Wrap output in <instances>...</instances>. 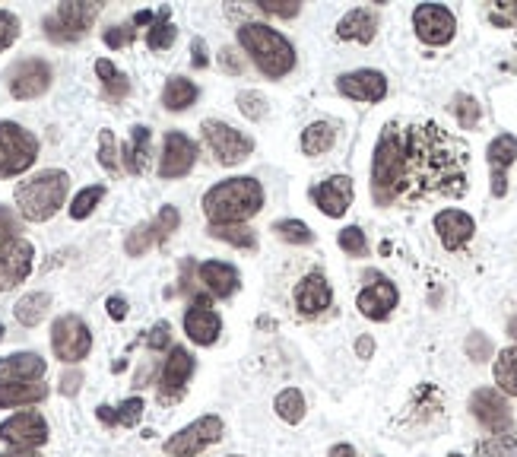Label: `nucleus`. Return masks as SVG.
Wrapping results in <instances>:
<instances>
[{
	"instance_id": "69168bd1",
	"label": "nucleus",
	"mask_w": 517,
	"mask_h": 457,
	"mask_svg": "<svg viewBox=\"0 0 517 457\" xmlns=\"http://www.w3.org/2000/svg\"><path fill=\"white\" fill-rule=\"evenodd\" d=\"M226 457H242V454H226Z\"/></svg>"
},
{
	"instance_id": "e2e57ef3",
	"label": "nucleus",
	"mask_w": 517,
	"mask_h": 457,
	"mask_svg": "<svg viewBox=\"0 0 517 457\" xmlns=\"http://www.w3.org/2000/svg\"><path fill=\"white\" fill-rule=\"evenodd\" d=\"M508 337H514V340H517V315L508 321Z\"/></svg>"
},
{
	"instance_id": "dca6fc26",
	"label": "nucleus",
	"mask_w": 517,
	"mask_h": 457,
	"mask_svg": "<svg viewBox=\"0 0 517 457\" xmlns=\"http://www.w3.org/2000/svg\"><path fill=\"white\" fill-rule=\"evenodd\" d=\"M51 80H54V73H51V64L48 61H42V58H26V61H20V64L10 70L7 89H10L13 99L29 102V99L45 96L48 89H51Z\"/></svg>"
},
{
	"instance_id": "4c0bfd02",
	"label": "nucleus",
	"mask_w": 517,
	"mask_h": 457,
	"mask_svg": "<svg viewBox=\"0 0 517 457\" xmlns=\"http://www.w3.org/2000/svg\"><path fill=\"white\" fill-rule=\"evenodd\" d=\"M207 235L238 251H257V232L251 226H207Z\"/></svg>"
},
{
	"instance_id": "72a5a7b5",
	"label": "nucleus",
	"mask_w": 517,
	"mask_h": 457,
	"mask_svg": "<svg viewBox=\"0 0 517 457\" xmlns=\"http://www.w3.org/2000/svg\"><path fill=\"white\" fill-rule=\"evenodd\" d=\"M175 39H178V29L172 23V10L159 7L153 26L146 29V48H150V51H169L175 45Z\"/></svg>"
},
{
	"instance_id": "ea45409f",
	"label": "nucleus",
	"mask_w": 517,
	"mask_h": 457,
	"mask_svg": "<svg viewBox=\"0 0 517 457\" xmlns=\"http://www.w3.org/2000/svg\"><path fill=\"white\" fill-rule=\"evenodd\" d=\"M273 232H276V239L286 242V245H311L315 242V232H311L308 223H302V219H276L273 223Z\"/></svg>"
},
{
	"instance_id": "c756f323",
	"label": "nucleus",
	"mask_w": 517,
	"mask_h": 457,
	"mask_svg": "<svg viewBox=\"0 0 517 457\" xmlns=\"http://www.w3.org/2000/svg\"><path fill=\"white\" fill-rule=\"evenodd\" d=\"M337 131H340V124L337 121H311L302 137H299V146H302V153L305 156H324L334 150V143H337Z\"/></svg>"
},
{
	"instance_id": "20e7f679",
	"label": "nucleus",
	"mask_w": 517,
	"mask_h": 457,
	"mask_svg": "<svg viewBox=\"0 0 517 457\" xmlns=\"http://www.w3.org/2000/svg\"><path fill=\"white\" fill-rule=\"evenodd\" d=\"M70 175L64 169H45L16 188V207L26 223H48V219L67 204Z\"/></svg>"
},
{
	"instance_id": "37998d69",
	"label": "nucleus",
	"mask_w": 517,
	"mask_h": 457,
	"mask_svg": "<svg viewBox=\"0 0 517 457\" xmlns=\"http://www.w3.org/2000/svg\"><path fill=\"white\" fill-rule=\"evenodd\" d=\"M235 105H238V112H242L248 121H264L267 112H270L264 93H257V89H242V93L235 96Z\"/></svg>"
},
{
	"instance_id": "680f3d73",
	"label": "nucleus",
	"mask_w": 517,
	"mask_h": 457,
	"mask_svg": "<svg viewBox=\"0 0 517 457\" xmlns=\"http://www.w3.org/2000/svg\"><path fill=\"white\" fill-rule=\"evenodd\" d=\"M0 457H42L39 451H23V448H7L0 451Z\"/></svg>"
},
{
	"instance_id": "49530a36",
	"label": "nucleus",
	"mask_w": 517,
	"mask_h": 457,
	"mask_svg": "<svg viewBox=\"0 0 517 457\" xmlns=\"http://www.w3.org/2000/svg\"><path fill=\"white\" fill-rule=\"evenodd\" d=\"M486 16L495 29H517V0H498V4H489Z\"/></svg>"
},
{
	"instance_id": "864d4df0",
	"label": "nucleus",
	"mask_w": 517,
	"mask_h": 457,
	"mask_svg": "<svg viewBox=\"0 0 517 457\" xmlns=\"http://www.w3.org/2000/svg\"><path fill=\"white\" fill-rule=\"evenodd\" d=\"M467 356H470L473 362H486V359H492V340H489L486 334L473 331V334L467 337Z\"/></svg>"
},
{
	"instance_id": "c03bdc74",
	"label": "nucleus",
	"mask_w": 517,
	"mask_h": 457,
	"mask_svg": "<svg viewBox=\"0 0 517 457\" xmlns=\"http://www.w3.org/2000/svg\"><path fill=\"white\" fill-rule=\"evenodd\" d=\"M99 166L108 172V175H118L121 172V153H118V140L115 134L108 131H99Z\"/></svg>"
},
{
	"instance_id": "423d86ee",
	"label": "nucleus",
	"mask_w": 517,
	"mask_h": 457,
	"mask_svg": "<svg viewBox=\"0 0 517 457\" xmlns=\"http://www.w3.org/2000/svg\"><path fill=\"white\" fill-rule=\"evenodd\" d=\"M39 159V137L16 121H0V178H16Z\"/></svg>"
},
{
	"instance_id": "5fc2aeb1",
	"label": "nucleus",
	"mask_w": 517,
	"mask_h": 457,
	"mask_svg": "<svg viewBox=\"0 0 517 457\" xmlns=\"http://www.w3.org/2000/svg\"><path fill=\"white\" fill-rule=\"evenodd\" d=\"M219 67H223L229 77H242V73H245V54H238V48H223V51H219Z\"/></svg>"
},
{
	"instance_id": "6ab92c4d",
	"label": "nucleus",
	"mask_w": 517,
	"mask_h": 457,
	"mask_svg": "<svg viewBox=\"0 0 517 457\" xmlns=\"http://www.w3.org/2000/svg\"><path fill=\"white\" fill-rule=\"evenodd\" d=\"M337 93L353 99V102H368L375 105L387 96V77L381 70L362 67V70H349L337 77Z\"/></svg>"
},
{
	"instance_id": "5701e85b",
	"label": "nucleus",
	"mask_w": 517,
	"mask_h": 457,
	"mask_svg": "<svg viewBox=\"0 0 517 457\" xmlns=\"http://www.w3.org/2000/svg\"><path fill=\"white\" fill-rule=\"evenodd\" d=\"M486 162L492 172V197H505L508 194V169L517 162V137L498 134L486 146Z\"/></svg>"
},
{
	"instance_id": "1a4fd4ad",
	"label": "nucleus",
	"mask_w": 517,
	"mask_h": 457,
	"mask_svg": "<svg viewBox=\"0 0 517 457\" xmlns=\"http://www.w3.org/2000/svg\"><path fill=\"white\" fill-rule=\"evenodd\" d=\"M51 350L61 362L77 365L92 353V331L80 315H61L51 324Z\"/></svg>"
},
{
	"instance_id": "a19ab883",
	"label": "nucleus",
	"mask_w": 517,
	"mask_h": 457,
	"mask_svg": "<svg viewBox=\"0 0 517 457\" xmlns=\"http://www.w3.org/2000/svg\"><path fill=\"white\" fill-rule=\"evenodd\" d=\"M451 115L457 118V124L464 127V131H473L483 121V105H479L470 93H457L451 99Z\"/></svg>"
},
{
	"instance_id": "9b49d317",
	"label": "nucleus",
	"mask_w": 517,
	"mask_h": 457,
	"mask_svg": "<svg viewBox=\"0 0 517 457\" xmlns=\"http://www.w3.org/2000/svg\"><path fill=\"white\" fill-rule=\"evenodd\" d=\"M181 226V213L172 207V204H165L150 223H140L134 226L131 232H127V239H124V251L131 254V258H143L146 251L162 245V242H169L172 235L178 232Z\"/></svg>"
},
{
	"instance_id": "4468645a",
	"label": "nucleus",
	"mask_w": 517,
	"mask_h": 457,
	"mask_svg": "<svg viewBox=\"0 0 517 457\" xmlns=\"http://www.w3.org/2000/svg\"><path fill=\"white\" fill-rule=\"evenodd\" d=\"M413 29L422 45L441 48L451 45L457 35V16L445 4H419L413 10Z\"/></svg>"
},
{
	"instance_id": "7c9ffc66",
	"label": "nucleus",
	"mask_w": 517,
	"mask_h": 457,
	"mask_svg": "<svg viewBox=\"0 0 517 457\" xmlns=\"http://www.w3.org/2000/svg\"><path fill=\"white\" fill-rule=\"evenodd\" d=\"M197 99H200V86L188 77H181V73L169 77L162 86V105L169 108V112H188Z\"/></svg>"
},
{
	"instance_id": "aec40b11",
	"label": "nucleus",
	"mask_w": 517,
	"mask_h": 457,
	"mask_svg": "<svg viewBox=\"0 0 517 457\" xmlns=\"http://www.w3.org/2000/svg\"><path fill=\"white\" fill-rule=\"evenodd\" d=\"M353 197H356V188H353V178H349V175H330V178L321 181V185L311 188V200H315V207L330 219L346 216V210L353 207Z\"/></svg>"
},
{
	"instance_id": "412c9836",
	"label": "nucleus",
	"mask_w": 517,
	"mask_h": 457,
	"mask_svg": "<svg viewBox=\"0 0 517 457\" xmlns=\"http://www.w3.org/2000/svg\"><path fill=\"white\" fill-rule=\"evenodd\" d=\"M432 226H435V235H438V242L445 245L448 251H464L470 242H473V235H476V219L464 210H438L435 219H432Z\"/></svg>"
},
{
	"instance_id": "b1692460",
	"label": "nucleus",
	"mask_w": 517,
	"mask_h": 457,
	"mask_svg": "<svg viewBox=\"0 0 517 457\" xmlns=\"http://www.w3.org/2000/svg\"><path fill=\"white\" fill-rule=\"evenodd\" d=\"M35 264V248L26 239H16L10 248L0 251V292H7L13 286H20Z\"/></svg>"
},
{
	"instance_id": "6e6552de",
	"label": "nucleus",
	"mask_w": 517,
	"mask_h": 457,
	"mask_svg": "<svg viewBox=\"0 0 517 457\" xmlns=\"http://www.w3.org/2000/svg\"><path fill=\"white\" fill-rule=\"evenodd\" d=\"M226 432V423L219 416L207 413L194 419V423H188L184 429H178L175 435L165 438V454L169 457H197L200 451H207L210 445H216L219 438H223Z\"/></svg>"
},
{
	"instance_id": "7ed1b4c3",
	"label": "nucleus",
	"mask_w": 517,
	"mask_h": 457,
	"mask_svg": "<svg viewBox=\"0 0 517 457\" xmlns=\"http://www.w3.org/2000/svg\"><path fill=\"white\" fill-rule=\"evenodd\" d=\"M238 48H242L254 67L264 73L267 80H283L299 64L295 45L286 39L280 29H273L267 23H242L235 29Z\"/></svg>"
},
{
	"instance_id": "4d7b16f0",
	"label": "nucleus",
	"mask_w": 517,
	"mask_h": 457,
	"mask_svg": "<svg viewBox=\"0 0 517 457\" xmlns=\"http://www.w3.org/2000/svg\"><path fill=\"white\" fill-rule=\"evenodd\" d=\"M191 64H194V70H207L210 67V51H207V42L197 39L191 42Z\"/></svg>"
},
{
	"instance_id": "de8ad7c7",
	"label": "nucleus",
	"mask_w": 517,
	"mask_h": 457,
	"mask_svg": "<svg viewBox=\"0 0 517 457\" xmlns=\"http://www.w3.org/2000/svg\"><path fill=\"white\" fill-rule=\"evenodd\" d=\"M257 10L267 16H280V20H295L302 13L299 0H257Z\"/></svg>"
},
{
	"instance_id": "052dcab7",
	"label": "nucleus",
	"mask_w": 517,
	"mask_h": 457,
	"mask_svg": "<svg viewBox=\"0 0 517 457\" xmlns=\"http://www.w3.org/2000/svg\"><path fill=\"white\" fill-rule=\"evenodd\" d=\"M327 457H359V451L353 448V445H346V442H340V445H334L327 451Z\"/></svg>"
},
{
	"instance_id": "13d9d810",
	"label": "nucleus",
	"mask_w": 517,
	"mask_h": 457,
	"mask_svg": "<svg viewBox=\"0 0 517 457\" xmlns=\"http://www.w3.org/2000/svg\"><path fill=\"white\" fill-rule=\"evenodd\" d=\"M105 308H108V318H112V321H124L127 318V299L124 296H108Z\"/></svg>"
},
{
	"instance_id": "2eb2a0df",
	"label": "nucleus",
	"mask_w": 517,
	"mask_h": 457,
	"mask_svg": "<svg viewBox=\"0 0 517 457\" xmlns=\"http://www.w3.org/2000/svg\"><path fill=\"white\" fill-rule=\"evenodd\" d=\"M200 146L194 137H188L184 131H169L162 140V156H159V178L162 181H178L184 175H191V169L197 166Z\"/></svg>"
},
{
	"instance_id": "0e129e2a",
	"label": "nucleus",
	"mask_w": 517,
	"mask_h": 457,
	"mask_svg": "<svg viewBox=\"0 0 517 457\" xmlns=\"http://www.w3.org/2000/svg\"><path fill=\"white\" fill-rule=\"evenodd\" d=\"M0 340H4V324H0Z\"/></svg>"
},
{
	"instance_id": "603ef678",
	"label": "nucleus",
	"mask_w": 517,
	"mask_h": 457,
	"mask_svg": "<svg viewBox=\"0 0 517 457\" xmlns=\"http://www.w3.org/2000/svg\"><path fill=\"white\" fill-rule=\"evenodd\" d=\"M16 232H20V223H16L13 210H10V207H0V251L10 248L16 239H20Z\"/></svg>"
},
{
	"instance_id": "473e14b6",
	"label": "nucleus",
	"mask_w": 517,
	"mask_h": 457,
	"mask_svg": "<svg viewBox=\"0 0 517 457\" xmlns=\"http://www.w3.org/2000/svg\"><path fill=\"white\" fill-rule=\"evenodd\" d=\"M96 77L102 80V93L108 102H124L127 96H131V80H127V73L118 70L108 58L96 61Z\"/></svg>"
},
{
	"instance_id": "393cba45",
	"label": "nucleus",
	"mask_w": 517,
	"mask_h": 457,
	"mask_svg": "<svg viewBox=\"0 0 517 457\" xmlns=\"http://www.w3.org/2000/svg\"><path fill=\"white\" fill-rule=\"evenodd\" d=\"M197 280L216 299H232L235 292L242 289V277H238V267L229 264V261H203L197 267Z\"/></svg>"
},
{
	"instance_id": "a211bd4d",
	"label": "nucleus",
	"mask_w": 517,
	"mask_h": 457,
	"mask_svg": "<svg viewBox=\"0 0 517 457\" xmlns=\"http://www.w3.org/2000/svg\"><path fill=\"white\" fill-rule=\"evenodd\" d=\"M184 334L197 346H213L223 334V318H219L207 296H194L191 305L184 308Z\"/></svg>"
},
{
	"instance_id": "9d476101",
	"label": "nucleus",
	"mask_w": 517,
	"mask_h": 457,
	"mask_svg": "<svg viewBox=\"0 0 517 457\" xmlns=\"http://www.w3.org/2000/svg\"><path fill=\"white\" fill-rule=\"evenodd\" d=\"M194 369H197V362H194L188 346H172L169 359H165L162 369H159V381H156L162 407H172L188 394V381H191Z\"/></svg>"
},
{
	"instance_id": "a878e982",
	"label": "nucleus",
	"mask_w": 517,
	"mask_h": 457,
	"mask_svg": "<svg viewBox=\"0 0 517 457\" xmlns=\"http://www.w3.org/2000/svg\"><path fill=\"white\" fill-rule=\"evenodd\" d=\"M150 156H153V131L146 124H134L131 137L121 146V162L127 175H146L150 169Z\"/></svg>"
},
{
	"instance_id": "cd10ccee",
	"label": "nucleus",
	"mask_w": 517,
	"mask_h": 457,
	"mask_svg": "<svg viewBox=\"0 0 517 457\" xmlns=\"http://www.w3.org/2000/svg\"><path fill=\"white\" fill-rule=\"evenodd\" d=\"M48 362L39 353H10L0 359V381H42Z\"/></svg>"
},
{
	"instance_id": "c85d7f7f",
	"label": "nucleus",
	"mask_w": 517,
	"mask_h": 457,
	"mask_svg": "<svg viewBox=\"0 0 517 457\" xmlns=\"http://www.w3.org/2000/svg\"><path fill=\"white\" fill-rule=\"evenodd\" d=\"M48 397L45 381H0V410L32 407Z\"/></svg>"
},
{
	"instance_id": "f03ea898",
	"label": "nucleus",
	"mask_w": 517,
	"mask_h": 457,
	"mask_svg": "<svg viewBox=\"0 0 517 457\" xmlns=\"http://www.w3.org/2000/svg\"><path fill=\"white\" fill-rule=\"evenodd\" d=\"M264 185L251 175H235L213 185L203 194L200 207L207 213L210 226H248V219H254L264 210Z\"/></svg>"
},
{
	"instance_id": "0eeeda50",
	"label": "nucleus",
	"mask_w": 517,
	"mask_h": 457,
	"mask_svg": "<svg viewBox=\"0 0 517 457\" xmlns=\"http://www.w3.org/2000/svg\"><path fill=\"white\" fill-rule=\"evenodd\" d=\"M200 134H203V143L210 146L213 159L219 166H242L245 159H251L254 153V140L232 127L229 121H219V118H203L200 121Z\"/></svg>"
},
{
	"instance_id": "3c124183",
	"label": "nucleus",
	"mask_w": 517,
	"mask_h": 457,
	"mask_svg": "<svg viewBox=\"0 0 517 457\" xmlns=\"http://www.w3.org/2000/svg\"><path fill=\"white\" fill-rule=\"evenodd\" d=\"M16 39H20V16L0 10V51H7Z\"/></svg>"
},
{
	"instance_id": "bb28decb",
	"label": "nucleus",
	"mask_w": 517,
	"mask_h": 457,
	"mask_svg": "<svg viewBox=\"0 0 517 457\" xmlns=\"http://www.w3.org/2000/svg\"><path fill=\"white\" fill-rule=\"evenodd\" d=\"M378 26H381L378 10H372V7H356V10H349L343 20L337 23V39L368 45V42H375Z\"/></svg>"
},
{
	"instance_id": "f704fd0d",
	"label": "nucleus",
	"mask_w": 517,
	"mask_h": 457,
	"mask_svg": "<svg viewBox=\"0 0 517 457\" xmlns=\"http://www.w3.org/2000/svg\"><path fill=\"white\" fill-rule=\"evenodd\" d=\"M48 308H51V296H48V292H26V296L13 305V318L20 321L23 327H35V324L45 321Z\"/></svg>"
},
{
	"instance_id": "79ce46f5",
	"label": "nucleus",
	"mask_w": 517,
	"mask_h": 457,
	"mask_svg": "<svg viewBox=\"0 0 517 457\" xmlns=\"http://www.w3.org/2000/svg\"><path fill=\"white\" fill-rule=\"evenodd\" d=\"M102 197H105V185H89V188H83L77 197L70 200V219H86V216H92V210H96L99 204H102Z\"/></svg>"
},
{
	"instance_id": "58836bf2",
	"label": "nucleus",
	"mask_w": 517,
	"mask_h": 457,
	"mask_svg": "<svg viewBox=\"0 0 517 457\" xmlns=\"http://www.w3.org/2000/svg\"><path fill=\"white\" fill-rule=\"evenodd\" d=\"M473 457H517V435L514 432H498L483 442H476Z\"/></svg>"
},
{
	"instance_id": "c9c22d12",
	"label": "nucleus",
	"mask_w": 517,
	"mask_h": 457,
	"mask_svg": "<svg viewBox=\"0 0 517 457\" xmlns=\"http://www.w3.org/2000/svg\"><path fill=\"white\" fill-rule=\"evenodd\" d=\"M492 375H495V385L502 394L517 397V346H505L498 353L495 365H492Z\"/></svg>"
},
{
	"instance_id": "ddd939ff",
	"label": "nucleus",
	"mask_w": 517,
	"mask_h": 457,
	"mask_svg": "<svg viewBox=\"0 0 517 457\" xmlns=\"http://www.w3.org/2000/svg\"><path fill=\"white\" fill-rule=\"evenodd\" d=\"M48 423L42 413L35 410H20L7 416L0 423V442L10 445V448H23V451H39L48 442Z\"/></svg>"
},
{
	"instance_id": "a18cd8bd",
	"label": "nucleus",
	"mask_w": 517,
	"mask_h": 457,
	"mask_svg": "<svg viewBox=\"0 0 517 457\" xmlns=\"http://www.w3.org/2000/svg\"><path fill=\"white\" fill-rule=\"evenodd\" d=\"M337 245L349 254V258H365V254H368V239H365V232H362L359 226H346V229H340Z\"/></svg>"
},
{
	"instance_id": "f3484780",
	"label": "nucleus",
	"mask_w": 517,
	"mask_h": 457,
	"mask_svg": "<svg viewBox=\"0 0 517 457\" xmlns=\"http://www.w3.org/2000/svg\"><path fill=\"white\" fill-rule=\"evenodd\" d=\"M470 413H473L476 423L483 426L486 432H492V435L511 432V426H514L508 397L502 391H495V388H479V391H473V397H470Z\"/></svg>"
},
{
	"instance_id": "4be33fe9",
	"label": "nucleus",
	"mask_w": 517,
	"mask_h": 457,
	"mask_svg": "<svg viewBox=\"0 0 517 457\" xmlns=\"http://www.w3.org/2000/svg\"><path fill=\"white\" fill-rule=\"evenodd\" d=\"M292 302H295V308H299V315L318 318V315L327 312L330 305H334V289H330V283H327V277L321 270H311L308 277H302L299 286H295Z\"/></svg>"
},
{
	"instance_id": "e433bc0d",
	"label": "nucleus",
	"mask_w": 517,
	"mask_h": 457,
	"mask_svg": "<svg viewBox=\"0 0 517 457\" xmlns=\"http://www.w3.org/2000/svg\"><path fill=\"white\" fill-rule=\"evenodd\" d=\"M273 410H276V416L283 419V423L299 426L302 419H305V413H308L305 394L299 388H286V391H280V394L273 397Z\"/></svg>"
},
{
	"instance_id": "09e8293b",
	"label": "nucleus",
	"mask_w": 517,
	"mask_h": 457,
	"mask_svg": "<svg viewBox=\"0 0 517 457\" xmlns=\"http://www.w3.org/2000/svg\"><path fill=\"white\" fill-rule=\"evenodd\" d=\"M169 346H172V324L169 321H156L150 327V334H146V350L162 353V350H169Z\"/></svg>"
},
{
	"instance_id": "bf43d9fd",
	"label": "nucleus",
	"mask_w": 517,
	"mask_h": 457,
	"mask_svg": "<svg viewBox=\"0 0 517 457\" xmlns=\"http://www.w3.org/2000/svg\"><path fill=\"white\" fill-rule=\"evenodd\" d=\"M372 353H375V340L368 337V334H362V337L356 340V356H359V359H372Z\"/></svg>"
},
{
	"instance_id": "2f4dec72",
	"label": "nucleus",
	"mask_w": 517,
	"mask_h": 457,
	"mask_svg": "<svg viewBox=\"0 0 517 457\" xmlns=\"http://www.w3.org/2000/svg\"><path fill=\"white\" fill-rule=\"evenodd\" d=\"M143 410H146L143 397H127V400H121L118 407H108V404L96 407V416H99V423H102V426L134 429V426L140 423V419H143Z\"/></svg>"
},
{
	"instance_id": "39448f33",
	"label": "nucleus",
	"mask_w": 517,
	"mask_h": 457,
	"mask_svg": "<svg viewBox=\"0 0 517 457\" xmlns=\"http://www.w3.org/2000/svg\"><path fill=\"white\" fill-rule=\"evenodd\" d=\"M102 4H83V0H73V4H58L45 20L42 29L48 35V42L54 45H73L86 39V32L92 29V23L99 20Z\"/></svg>"
},
{
	"instance_id": "8fccbe9b",
	"label": "nucleus",
	"mask_w": 517,
	"mask_h": 457,
	"mask_svg": "<svg viewBox=\"0 0 517 457\" xmlns=\"http://www.w3.org/2000/svg\"><path fill=\"white\" fill-rule=\"evenodd\" d=\"M134 39H137V26H134V23L112 26V29H105V35H102V42H105L108 48H127Z\"/></svg>"
},
{
	"instance_id": "f8f14e48",
	"label": "nucleus",
	"mask_w": 517,
	"mask_h": 457,
	"mask_svg": "<svg viewBox=\"0 0 517 457\" xmlns=\"http://www.w3.org/2000/svg\"><path fill=\"white\" fill-rule=\"evenodd\" d=\"M400 302V292L397 286L384 277V273L378 270H368L365 273V286L362 292L356 296V308H359V315L368 318V321H387L391 318V312L397 308Z\"/></svg>"
},
{
	"instance_id": "338daca9",
	"label": "nucleus",
	"mask_w": 517,
	"mask_h": 457,
	"mask_svg": "<svg viewBox=\"0 0 517 457\" xmlns=\"http://www.w3.org/2000/svg\"><path fill=\"white\" fill-rule=\"evenodd\" d=\"M448 457H464V454H448Z\"/></svg>"
},
{
	"instance_id": "6e6d98bb",
	"label": "nucleus",
	"mask_w": 517,
	"mask_h": 457,
	"mask_svg": "<svg viewBox=\"0 0 517 457\" xmlns=\"http://www.w3.org/2000/svg\"><path fill=\"white\" fill-rule=\"evenodd\" d=\"M80 388H83V372H77V369L64 372V375H61V381H58V391H61L64 397H77V394H80Z\"/></svg>"
},
{
	"instance_id": "f257e3e1",
	"label": "nucleus",
	"mask_w": 517,
	"mask_h": 457,
	"mask_svg": "<svg viewBox=\"0 0 517 457\" xmlns=\"http://www.w3.org/2000/svg\"><path fill=\"white\" fill-rule=\"evenodd\" d=\"M372 200L378 207L464 197L470 146L435 121H387L372 153Z\"/></svg>"
}]
</instances>
